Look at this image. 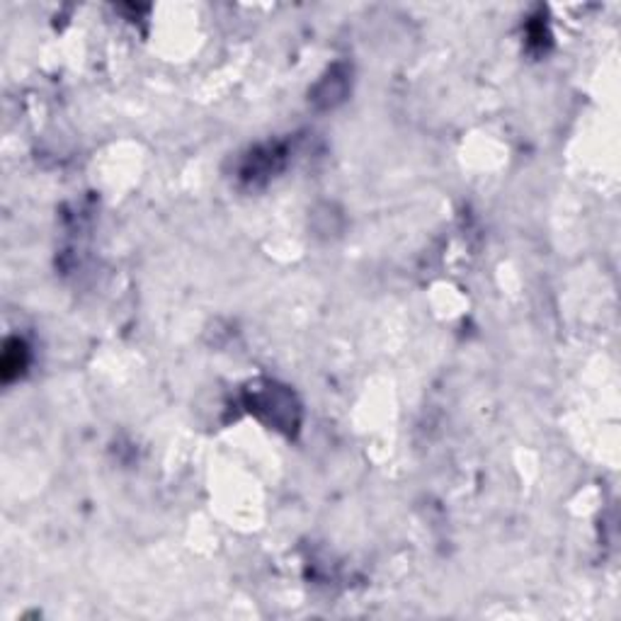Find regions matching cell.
I'll return each mask as SVG.
<instances>
[{
    "instance_id": "cell-1",
    "label": "cell",
    "mask_w": 621,
    "mask_h": 621,
    "mask_svg": "<svg viewBox=\"0 0 621 621\" xmlns=\"http://www.w3.org/2000/svg\"><path fill=\"white\" fill-rule=\"evenodd\" d=\"M252 408L260 411L275 428H292V425H296V405L292 401V396L282 391V388L268 387L262 388V391H255Z\"/></svg>"
},
{
    "instance_id": "cell-2",
    "label": "cell",
    "mask_w": 621,
    "mask_h": 621,
    "mask_svg": "<svg viewBox=\"0 0 621 621\" xmlns=\"http://www.w3.org/2000/svg\"><path fill=\"white\" fill-rule=\"evenodd\" d=\"M328 78H330V81H323V83L319 85V93H316L313 100L320 102L323 107H333V105L343 100L345 93H347V83H345V76H337L336 71Z\"/></svg>"
}]
</instances>
